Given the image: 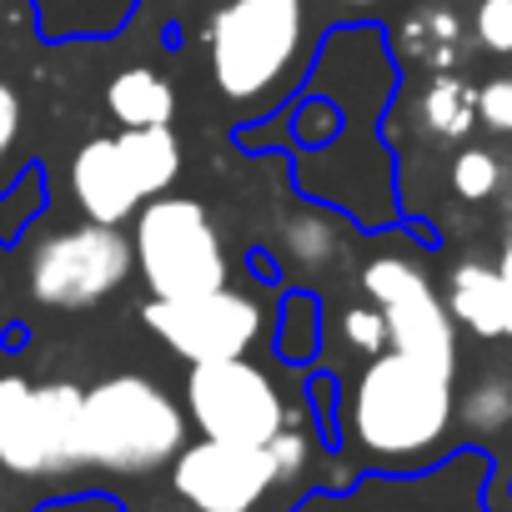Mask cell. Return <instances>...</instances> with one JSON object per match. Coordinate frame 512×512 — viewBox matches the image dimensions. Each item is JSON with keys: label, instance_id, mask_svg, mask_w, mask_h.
<instances>
[{"label": "cell", "instance_id": "obj_23", "mask_svg": "<svg viewBox=\"0 0 512 512\" xmlns=\"http://www.w3.org/2000/svg\"><path fill=\"white\" fill-rule=\"evenodd\" d=\"M16 136H21V96L0 81V166L16 151Z\"/></svg>", "mask_w": 512, "mask_h": 512}, {"label": "cell", "instance_id": "obj_27", "mask_svg": "<svg viewBox=\"0 0 512 512\" xmlns=\"http://www.w3.org/2000/svg\"><path fill=\"white\" fill-rule=\"evenodd\" d=\"M0 282H6V277H0Z\"/></svg>", "mask_w": 512, "mask_h": 512}, {"label": "cell", "instance_id": "obj_14", "mask_svg": "<svg viewBox=\"0 0 512 512\" xmlns=\"http://www.w3.org/2000/svg\"><path fill=\"white\" fill-rule=\"evenodd\" d=\"M422 126L432 131V136H447V141H457V136H467L472 131V111H477V96L457 81V76H432V86L422 91Z\"/></svg>", "mask_w": 512, "mask_h": 512}, {"label": "cell", "instance_id": "obj_16", "mask_svg": "<svg viewBox=\"0 0 512 512\" xmlns=\"http://www.w3.org/2000/svg\"><path fill=\"white\" fill-rule=\"evenodd\" d=\"M497 186H502V166H497L492 151L472 146V151H462V156L452 161V191H457L462 201H487Z\"/></svg>", "mask_w": 512, "mask_h": 512}, {"label": "cell", "instance_id": "obj_6", "mask_svg": "<svg viewBox=\"0 0 512 512\" xmlns=\"http://www.w3.org/2000/svg\"><path fill=\"white\" fill-rule=\"evenodd\" d=\"M136 267V246L101 221L86 226H66L51 231L36 251H31V267H26V287L41 307L56 312H81L106 302Z\"/></svg>", "mask_w": 512, "mask_h": 512}, {"label": "cell", "instance_id": "obj_25", "mask_svg": "<svg viewBox=\"0 0 512 512\" xmlns=\"http://www.w3.org/2000/svg\"><path fill=\"white\" fill-rule=\"evenodd\" d=\"M497 277H502V297H507V337H512V241L497 256Z\"/></svg>", "mask_w": 512, "mask_h": 512}, {"label": "cell", "instance_id": "obj_5", "mask_svg": "<svg viewBox=\"0 0 512 512\" xmlns=\"http://www.w3.org/2000/svg\"><path fill=\"white\" fill-rule=\"evenodd\" d=\"M136 267L151 297H201L226 287V251L201 201L151 196L136 211Z\"/></svg>", "mask_w": 512, "mask_h": 512}, {"label": "cell", "instance_id": "obj_17", "mask_svg": "<svg viewBox=\"0 0 512 512\" xmlns=\"http://www.w3.org/2000/svg\"><path fill=\"white\" fill-rule=\"evenodd\" d=\"M282 246L297 256V262L307 267H317V262H327V256L337 251V231H332V221H322V216H297V221H287V236H282Z\"/></svg>", "mask_w": 512, "mask_h": 512}, {"label": "cell", "instance_id": "obj_1", "mask_svg": "<svg viewBox=\"0 0 512 512\" xmlns=\"http://www.w3.org/2000/svg\"><path fill=\"white\" fill-rule=\"evenodd\" d=\"M352 437L377 462H422L432 457L457 417L452 372L412 362L402 352L372 357L352 392Z\"/></svg>", "mask_w": 512, "mask_h": 512}, {"label": "cell", "instance_id": "obj_18", "mask_svg": "<svg viewBox=\"0 0 512 512\" xmlns=\"http://www.w3.org/2000/svg\"><path fill=\"white\" fill-rule=\"evenodd\" d=\"M41 196H46V186H41V171H26L21 176V186L0 201V241H11V236H21V226L41 211Z\"/></svg>", "mask_w": 512, "mask_h": 512}, {"label": "cell", "instance_id": "obj_11", "mask_svg": "<svg viewBox=\"0 0 512 512\" xmlns=\"http://www.w3.org/2000/svg\"><path fill=\"white\" fill-rule=\"evenodd\" d=\"M71 191H76L86 221H101V226H121L126 216H136L146 206V191L136 186V171L116 136H96L76 151Z\"/></svg>", "mask_w": 512, "mask_h": 512}, {"label": "cell", "instance_id": "obj_24", "mask_svg": "<svg viewBox=\"0 0 512 512\" xmlns=\"http://www.w3.org/2000/svg\"><path fill=\"white\" fill-rule=\"evenodd\" d=\"M41 512H121V507L106 502V497H81V502H51V507H41Z\"/></svg>", "mask_w": 512, "mask_h": 512}, {"label": "cell", "instance_id": "obj_12", "mask_svg": "<svg viewBox=\"0 0 512 512\" xmlns=\"http://www.w3.org/2000/svg\"><path fill=\"white\" fill-rule=\"evenodd\" d=\"M447 312H452V322H462V327L477 332V337H507V297H502L497 267L462 262V267L452 272Z\"/></svg>", "mask_w": 512, "mask_h": 512}, {"label": "cell", "instance_id": "obj_2", "mask_svg": "<svg viewBox=\"0 0 512 512\" xmlns=\"http://www.w3.org/2000/svg\"><path fill=\"white\" fill-rule=\"evenodd\" d=\"M181 447H186V412L161 382L121 372L86 392V412H81L86 467L141 477L176 462Z\"/></svg>", "mask_w": 512, "mask_h": 512}, {"label": "cell", "instance_id": "obj_13", "mask_svg": "<svg viewBox=\"0 0 512 512\" xmlns=\"http://www.w3.org/2000/svg\"><path fill=\"white\" fill-rule=\"evenodd\" d=\"M106 106L121 126H171L176 116V91L166 76L146 71V66H131L121 76H111L106 86Z\"/></svg>", "mask_w": 512, "mask_h": 512}, {"label": "cell", "instance_id": "obj_22", "mask_svg": "<svg viewBox=\"0 0 512 512\" xmlns=\"http://www.w3.org/2000/svg\"><path fill=\"white\" fill-rule=\"evenodd\" d=\"M477 121L492 131H512V81H487L477 91Z\"/></svg>", "mask_w": 512, "mask_h": 512}, {"label": "cell", "instance_id": "obj_10", "mask_svg": "<svg viewBox=\"0 0 512 512\" xmlns=\"http://www.w3.org/2000/svg\"><path fill=\"white\" fill-rule=\"evenodd\" d=\"M171 487L196 512H251V507H262L272 487H282V472H277L272 442L246 447V442L201 437L176 452Z\"/></svg>", "mask_w": 512, "mask_h": 512}, {"label": "cell", "instance_id": "obj_4", "mask_svg": "<svg viewBox=\"0 0 512 512\" xmlns=\"http://www.w3.org/2000/svg\"><path fill=\"white\" fill-rule=\"evenodd\" d=\"M302 51V0H231L211 26V76L226 101H256L287 81Z\"/></svg>", "mask_w": 512, "mask_h": 512}, {"label": "cell", "instance_id": "obj_21", "mask_svg": "<svg viewBox=\"0 0 512 512\" xmlns=\"http://www.w3.org/2000/svg\"><path fill=\"white\" fill-rule=\"evenodd\" d=\"M272 457H277V472H282V482H297L302 472H307V457H312V442L287 422L277 437H272Z\"/></svg>", "mask_w": 512, "mask_h": 512}, {"label": "cell", "instance_id": "obj_19", "mask_svg": "<svg viewBox=\"0 0 512 512\" xmlns=\"http://www.w3.org/2000/svg\"><path fill=\"white\" fill-rule=\"evenodd\" d=\"M342 337H347L357 352L382 357V352H387V317H382V307H377V302H372V307H347V312H342Z\"/></svg>", "mask_w": 512, "mask_h": 512}, {"label": "cell", "instance_id": "obj_9", "mask_svg": "<svg viewBox=\"0 0 512 512\" xmlns=\"http://www.w3.org/2000/svg\"><path fill=\"white\" fill-rule=\"evenodd\" d=\"M141 317L191 367L221 362V357H246L251 342L262 337V307L231 287H216L201 297H151Z\"/></svg>", "mask_w": 512, "mask_h": 512}, {"label": "cell", "instance_id": "obj_3", "mask_svg": "<svg viewBox=\"0 0 512 512\" xmlns=\"http://www.w3.org/2000/svg\"><path fill=\"white\" fill-rule=\"evenodd\" d=\"M86 392L76 382L0 377V467L11 477H61L86 467L81 457Z\"/></svg>", "mask_w": 512, "mask_h": 512}, {"label": "cell", "instance_id": "obj_15", "mask_svg": "<svg viewBox=\"0 0 512 512\" xmlns=\"http://www.w3.org/2000/svg\"><path fill=\"white\" fill-rule=\"evenodd\" d=\"M457 412H462V422H467L472 432H482V437L512 427V377H497V372L477 377L472 392L457 402Z\"/></svg>", "mask_w": 512, "mask_h": 512}, {"label": "cell", "instance_id": "obj_7", "mask_svg": "<svg viewBox=\"0 0 512 512\" xmlns=\"http://www.w3.org/2000/svg\"><path fill=\"white\" fill-rule=\"evenodd\" d=\"M186 412L201 427V437L246 447H267L287 427V402L277 382L246 357L196 362L186 377Z\"/></svg>", "mask_w": 512, "mask_h": 512}, {"label": "cell", "instance_id": "obj_26", "mask_svg": "<svg viewBox=\"0 0 512 512\" xmlns=\"http://www.w3.org/2000/svg\"><path fill=\"white\" fill-rule=\"evenodd\" d=\"M347 6H377V0H347Z\"/></svg>", "mask_w": 512, "mask_h": 512}, {"label": "cell", "instance_id": "obj_8", "mask_svg": "<svg viewBox=\"0 0 512 512\" xmlns=\"http://www.w3.org/2000/svg\"><path fill=\"white\" fill-rule=\"evenodd\" d=\"M362 287L387 317L392 352H402L412 362H427L437 372H457L452 312H447V302L432 292V282L407 262V256H377V262L362 272Z\"/></svg>", "mask_w": 512, "mask_h": 512}, {"label": "cell", "instance_id": "obj_20", "mask_svg": "<svg viewBox=\"0 0 512 512\" xmlns=\"http://www.w3.org/2000/svg\"><path fill=\"white\" fill-rule=\"evenodd\" d=\"M477 41L497 56L512 51V0H482L477 6Z\"/></svg>", "mask_w": 512, "mask_h": 512}]
</instances>
